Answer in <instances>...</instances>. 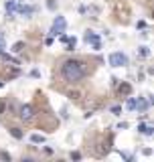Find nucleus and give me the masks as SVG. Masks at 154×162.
<instances>
[{"mask_svg": "<svg viewBox=\"0 0 154 162\" xmlns=\"http://www.w3.org/2000/svg\"><path fill=\"white\" fill-rule=\"evenodd\" d=\"M87 73V67L83 61H77V59H69L65 61V63L61 65V75L65 81H69V83H75V81H79V79H83Z\"/></svg>", "mask_w": 154, "mask_h": 162, "instance_id": "f257e3e1", "label": "nucleus"}, {"mask_svg": "<svg viewBox=\"0 0 154 162\" xmlns=\"http://www.w3.org/2000/svg\"><path fill=\"white\" fill-rule=\"evenodd\" d=\"M65 29H67V20L63 18V16H57V18L53 20V26H51V34H53V37L63 34V33H65Z\"/></svg>", "mask_w": 154, "mask_h": 162, "instance_id": "f03ea898", "label": "nucleus"}, {"mask_svg": "<svg viewBox=\"0 0 154 162\" xmlns=\"http://www.w3.org/2000/svg\"><path fill=\"white\" fill-rule=\"evenodd\" d=\"M110 65L111 67H124V65H128V57L120 51H116V53L110 55Z\"/></svg>", "mask_w": 154, "mask_h": 162, "instance_id": "7ed1b4c3", "label": "nucleus"}, {"mask_svg": "<svg viewBox=\"0 0 154 162\" xmlns=\"http://www.w3.org/2000/svg\"><path fill=\"white\" fill-rule=\"evenodd\" d=\"M18 116H20V120H22V122H33V118H34V109H33V105H22Z\"/></svg>", "mask_w": 154, "mask_h": 162, "instance_id": "20e7f679", "label": "nucleus"}, {"mask_svg": "<svg viewBox=\"0 0 154 162\" xmlns=\"http://www.w3.org/2000/svg\"><path fill=\"white\" fill-rule=\"evenodd\" d=\"M85 43H87V45H91L93 49H101L99 37H97L95 33H89V30H87V33H85Z\"/></svg>", "mask_w": 154, "mask_h": 162, "instance_id": "39448f33", "label": "nucleus"}, {"mask_svg": "<svg viewBox=\"0 0 154 162\" xmlns=\"http://www.w3.org/2000/svg\"><path fill=\"white\" fill-rule=\"evenodd\" d=\"M148 105H150V101H148V99H144V97L134 99V109H138L140 113H144L146 109H148Z\"/></svg>", "mask_w": 154, "mask_h": 162, "instance_id": "423d86ee", "label": "nucleus"}, {"mask_svg": "<svg viewBox=\"0 0 154 162\" xmlns=\"http://www.w3.org/2000/svg\"><path fill=\"white\" fill-rule=\"evenodd\" d=\"M14 12H18V14H22V16H30L34 12V8H33V6H24V4H16Z\"/></svg>", "mask_w": 154, "mask_h": 162, "instance_id": "0eeeda50", "label": "nucleus"}, {"mask_svg": "<svg viewBox=\"0 0 154 162\" xmlns=\"http://www.w3.org/2000/svg\"><path fill=\"white\" fill-rule=\"evenodd\" d=\"M118 93H120V95H130V93H132V85H130V83L118 85Z\"/></svg>", "mask_w": 154, "mask_h": 162, "instance_id": "6e6552de", "label": "nucleus"}, {"mask_svg": "<svg viewBox=\"0 0 154 162\" xmlns=\"http://www.w3.org/2000/svg\"><path fill=\"white\" fill-rule=\"evenodd\" d=\"M16 4H18V2H14V0H6L4 8H6V12H8V16H10V14H14V10H16Z\"/></svg>", "mask_w": 154, "mask_h": 162, "instance_id": "1a4fd4ad", "label": "nucleus"}, {"mask_svg": "<svg viewBox=\"0 0 154 162\" xmlns=\"http://www.w3.org/2000/svg\"><path fill=\"white\" fill-rule=\"evenodd\" d=\"M30 142H33V144H43L45 136H43V134H33V136H30Z\"/></svg>", "mask_w": 154, "mask_h": 162, "instance_id": "9d476101", "label": "nucleus"}, {"mask_svg": "<svg viewBox=\"0 0 154 162\" xmlns=\"http://www.w3.org/2000/svg\"><path fill=\"white\" fill-rule=\"evenodd\" d=\"M138 132H142V134H146V136H150V134H152V128H150V126H146V124H140V126H138Z\"/></svg>", "mask_w": 154, "mask_h": 162, "instance_id": "9b49d317", "label": "nucleus"}, {"mask_svg": "<svg viewBox=\"0 0 154 162\" xmlns=\"http://www.w3.org/2000/svg\"><path fill=\"white\" fill-rule=\"evenodd\" d=\"M8 132H10V134H12V136H14V138H16V140H20V138H22V132H20V130H18V128H10V130H8Z\"/></svg>", "mask_w": 154, "mask_h": 162, "instance_id": "f8f14e48", "label": "nucleus"}, {"mask_svg": "<svg viewBox=\"0 0 154 162\" xmlns=\"http://www.w3.org/2000/svg\"><path fill=\"white\" fill-rule=\"evenodd\" d=\"M22 49H24V43H20V41H18V43L14 45V47H12V51H14V53H20Z\"/></svg>", "mask_w": 154, "mask_h": 162, "instance_id": "ddd939ff", "label": "nucleus"}, {"mask_svg": "<svg viewBox=\"0 0 154 162\" xmlns=\"http://www.w3.org/2000/svg\"><path fill=\"white\" fill-rule=\"evenodd\" d=\"M148 55H150L148 47H140V57H148Z\"/></svg>", "mask_w": 154, "mask_h": 162, "instance_id": "4468645a", "label": "nucleus"}, {"mask_svg": "<svg viewBox=\"0 0 154 162\" xmlns=\"http://www.w3.org/2000/svg\"><path fill=\"white\" fill-rule=\"evenodd\" d=\"M126 105H128V109H134V97H128Z\"/></svg>", "mask_w": 154, "mask_h": 162, "instance_id": "2eb2a0df", "label": "nucleus"}, {"mask_svg": "<svg viewBox=\"0 0 154 162\" xmlns=\"http://www.w3.org/2000/svg\"><path fill=\"white\" fill-rule=\"evenodd\" d=\"M4 49H6V47H4V39H2V34H0V55L4 53Z\"/></svg>", "mask_w": 154, "mask_h": 162, "instance_id": "dca6fc26", "label": "nucleus"}, {"mask_svg": "<svg viewBox=\"0 0 154 162\" xmlns=\"http://www.w3.org/2000/svg\"><path fill=\"white\" fill-rule=\"evenodd\" d=\"M0 158H2V160H10V154H6V152H0Z\"/></svg>", "mask_w": 154, "mask_h": 162, "instance_id": "f3484780", "label": "nucleus"}, {"mask_svg": "<svg viewBox=\"0 0 154 162\" xmlns=\"http://www.w3.org/2000/svg\"><path fill=\"white\" fill-rule=\"evenodd\" d=\"M71 158H73V160H79V158H81V154H79V152H73Z\"/></svg>", "mask_w": 154, "mask_h": 162, "instance_id": "a211bd4d", "label": "nucleus"}, {"mask_svg": "<svg viewBox=\"0 0 154 162\" xmlns=\"http://www.w3.org/2000/svg\"><path fill=\"white\" fill-rule=\"evenodd\" d=\"M47 6H49V8H51V10H53V8H55V6H57V4H55L53 0H49V2H47Z\"/></svg>", "mask_w": 154, "mask_h": 162, "instance_id": "6ab92c4d", "label": "nucleus"}, {"mask_svg": "<svg viewBox=\"0 0 154 162\" xmlns=\"http://www.w3.org/2000/svg\"><path fill=\"white\" fill-rule=\"evenodd\" d=\"M2 109H4V103H0V112H2Z\"/></svg>", "mask_w": 154, "mask_h": 162, "instance_id": "aec40b11", "label": "nucleus"}, {"mask_svg": "<svg viewBox=\"0 0 154 162\" xmlns=\"http://www.w3.org/2000/svg\"><path fill=\"white\" fill-rule=\"evenodd\" d=\"M2 85H4V83H2V81H0V87H2Z\"/></svg>", "mask_w": 154, "mask_h": 162, "instance_id": "412c9836", "label": "nucleus"}]
</instances>
